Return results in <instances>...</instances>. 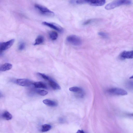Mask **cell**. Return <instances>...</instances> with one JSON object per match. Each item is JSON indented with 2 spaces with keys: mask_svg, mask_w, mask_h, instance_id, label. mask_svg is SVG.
<instances>
[{
  "mask_svg": "<svg viewBox=\"0 0 133 133\" xmlns=\"http://www.w3.org/2000/svg\"><path fill=\"white\" fill-rule=\"evenodd\" d=\"M132 2L131 1L128 0L115 1L108 4L105 8L107 10H111L120 5L130 4Z\"/></svg>",
  "mask_w": 133,
  "mask_h": 133,
  "instance_id": "obj_1",
  "label": "cell"
},
{
  "mask_svg": "<svg viewBox=\"0 0 133 133\" xmlns=\"http://www.w3.org/2000/svg\"><path fill=\"white\" fill-rule=\"evenodd\" d=\"M35 7L42 14L50 17L54 16V13L46 7L38 4H35Z\"/></svg>",
  "mask_w": 133,
  "mask_h": 133,
  "instance_id": "obj_2",
  "label": "cell"
},
{
  "mask_svg": "<svg viewBox=\"0 0 133 133\" xmlns=\"http://www.w3.org/2000/svg\"><path fill=\"white\" fill-rule=\"evenodd\" d=\"M109 94L115 95L124 96L127 95V92L124 90L118 88H114L109 89L107 91Z\"/></svg>",
  "mask_w": 133,
  "mask_h": 133,
  "instance_id": "obj_3",
  "label": "cell"
},
{
  "mask_svg": "<svg viewBox=\"0 0 133 133\" xmlns=\"http://www.w3.org/2000/svg\"><path fill=\"white\" fill-rule=\"evenodd\" d=\"M66 40L68 43L75 46H79L82 43L81 38L75 35H70L68 36Z\"/></svg>",
  "mask_w": 133,
  "mask_h": 133,
  "instance_id": "obj_4",
  "label": "cell"
},
{
  "mask_svg": "<svg viewBox=\"0 0 133 133\" xmlns=\"http://www.w3.org/2000/svg\"><path fill=\"white\" fill-rule=\"evenodd\" d=\"M14 41V39H12L7 42L1 43L0 52H2L9 49L13 45Z\"/></svg>",
  "mask_w": 133,
  "mask_h": 133,
  "instance_id": "obj_5",
  "label": "cell"
},
{
  "mask_svg": "<svg viewBox=\"0 0 133 133\" xmlns=\"http://www.w3.org/2000/svg\"><path fill=\"white\" fill-rule=\"evenodd\" d=\"M42 23L43 25L48 26L59 32H61L63 31V28L60 25L56 23L44 22Z\"/></svg>",
  "mask_w": 133,
  "mask_h": 133,
  "instance_id": "obj_6",
  "label": "cell"
},
{
  "mask_svg": "<svg viewBox=\"0 0 133 133\" xmlns=\"http://www.w3.org/2000/svg\"><path fill=\"white\" fill-rule=\"evenodd\" d=\"M16 82L19 85L25 87L30 86L34 83L30 80L26 78L17 79L16 80Z\"/></svg>",
  "mask_w": 133,
  "mask_h": 133,
  "instance_id": "obj_7",
  "label": "cell"
},
{
  "mask_svg": "<svg viewBox=\"0 0 133 133\" xmlns=\"http://www.w3.org/2000/svg\"><path fill=\"white\" fill-rule=\"evenodd\" d=\"M120 57L122 59L133 58V50L123 51L120 54Z\"/></svg>",
  "mask_w": 133,
  "mask_h": 133,
  "instance_id": "obj_8",
  "label": "cell"
},
{
  "mask_svg": "<svg viewBox=\"0 0 133 133\" xmlns=\"http://www.w3.org/2000/svg\"><path fill=\"white\" fill-rule=\"evenodd\" d=\"M105 2V0H88L87 4L92 6H102L104 5Z\"/></svg>",
  "mask_w": 133,
  "mask_h": 133,
  "instance_id": "obj_9",
  "label": "cell"
},
{
  "mask_svg": "<svg viewBox=\"0 0 133 133\" xmlns=\"http://www.w3.org/2000/svg\"><path fill=\"white\" fill-rule=\"evenodd\" d=\"M48 81L50 86L53 89L55 90L61 89V87L59 84L52 79L50 78Z\"/></svg>",
  "mask_w": 133,
  "mask_h": 133,
  "instance_id": "obj_10",
  "label": "cell"
},
{
  "mask_svg": "<svg viewBox=\"0 0 133 133\" xmlns=\"http://www.w3.org/2000/svg\"><path fill=\"white\" fill-rule=\"evenodd\" d=\"M12 65L9 63H5L2 65L0 67L1 71H4L9 70L11 69Z\"/></svg>",
  "mask_w": 133,
  "mask_h": 133,
  "instance_id": "obj_11",
  "label": "cell"
},
{
  "mask_svg": "<svg viewBox=\"0 0 133 133\" xmlns=\"http://www.w3.org/2000/svg\"><path fill=\"white\" fill-rule=\"evenodd\" d=\"M43 102L45 104L49 106L55 107L57 105V104L56 102L48 99L43 100Z\"/></svg>",
  "mask_w": 133,
  "mask_h": 133,
  "instance_id": "obj_12",
  "label": "cell"
},
{
  "mask_svg": "<svg viewBox=\"0 0 133 133\" xmlns=\"http://www.w3.org/2000/svg\"><path fill=\"white\" fill-rule=\"evenodd\" d=\"M36 88L46 89L47 88L46 85L42 82H37L34 83L33 84Z\"/></svg>",
  "mask_w": 133,
  "mask_h": 133,
  "instance_id": "obj_13",
  "label": "cell"
},
{
  "mask_svg": "<svg viewBox=\"0 0 133 133\" xmlns=\"http://www.w3.org/2000/svg\"><path fill=\"white\" fill-rule=\"evenodd\" d=\"M69 90L71 91L80 94L82 96L83 95L82 94V93L83 92L82 89L80 87H72L70 88Z\"/></svg>",
  "mask_w": 133,
  "mask_h": 133,
  "instance_id": "obj_14",
  "label": "cell"
},
{
  "mask_svg": "<svg viewBox=\"0 0 133 133\" xmlns=\"http://www.w3.org/2000/svg\"><path fill=\"white\" fill-rule=\"evenodd\" d=\"M44 41V37L42 35L38 36L36 38L34 45H38L42 43Z\"/></svg>",
  "mask_w": 133,
  "mask_h": 133,
  "instance_id": "obj_15",
  "label": "cell"
},
{
  "mask_svg": "<svg viewBox=\"0 0 133 133\" xmlns=\"http://www.w3.org/2000/svg\"><path fill=\"white\" fill-rule=\"evenodd\" d=\"M2 116L4 119L7 120L11 119L12 117L11 114L7 111L4 112L2 114Z\"/></svg>",
  "mask_w": 133,
  "mask_h": 133,
  "instance_id": "obj_16",
  "label": "cell"
},
{
  "mask_svg": "<svg viewBox=\"0 0 133 133\" xmlns=\"http://www.w3.org/2000/svg\"><path fill=\"white\" fill-rule=\"evenodd\" d=\"M51 128V126L50 125L48 124H44L42 126L41 131L42 132H47L50 130Z\"/></svg>",
  "mask_w": 133,
  "mask_h": 133,
  "instance_id": "obj_17",
  "label": "cell"
},
{
  "mask_svg": "<svg viewBox=\"0 0 133 133\" xmlns=\"http://www.w3.org/2000/svg\"><path fill=\"white\" fill-rule=\"evenodd\" d=\"M49 36L51 40H55L58 37V34L56 32L51 31L49 33Z\"/></svg>",
  "mask_w": 133,
  "mask_h": 133,
  "instance_id": "obj_18",
  "label": "cell"
},
{
  "mask_svg": "<svg viewBox=\"0 0 133 133\" xmlns=\"http://www.w3.org/2000/svg\"><path fill=\"white\" fill-rule=\"evenodd\" d=\"M37 92L38 94L42 96H45L48 93L47 91L43 90H37Z\"/></svg>",
  "mask_w": 133,
  "mask_h": 133,
  "instance_id": "obj_19",
  "label": "cell"
},
{
  "mask_svg": "<svg viewBox=\"0 0 133 133\" xmlns=\"http://www.w3.org/2000/svg\"><path fill=\"white\" fill-rule=\"evenodd\" d=\"M38 74L39 76H40L43 78L45 80L49 81L50 78L48 76L44 74L38 73Z\"/></svg>",
  "mask_w": 133,
  "mask_h": 133,
  "instance_id": "obj_20",
  "label": "cell"
},
{
  "mask_svg": "<svg viewBox=\"0 0 133 133\" xmlns=\"http://www.w3.org/2000/svg\"><path fill=\"white\" fill-rule=\"evenodd\" d=\"M25 44L23 42H21L19 44L18 49L19 50H22L24 49L25 47Z\"/></svg>",
  "mask_w": 133,
  "mask_h": 133,
  "instance_id": "obj_21",
  "label": "cell"
},
{
  "mask_svg": "<svg viewBox=\"0 0 133 133\" xmlns=\"http://www.w3.org/2000/svg\"><path fill=\"white\" fill-rule=\"evenodd\" d=\"M98 35L101 37L105 38H108V35L106 33L101 32L98 33Z\"/></svg>",
  "mask_w": 133,
  "mask_h": 133,
  "instance_id": "obj_22",
  "label": "cell"
},
{
  "mask_svg": "<svg viewBox=\"0 0 133 133\" xmlns=\"http://www.w3.org/2000/svg\"><path fill=\"white\" fill-rule=\"evenodd\" d=\"M75 3L76 4H87L88 0H77L76 1Z\"/></svg>",
  "mask_w": 133,
  "mask_h": 133,
  "instance_id": "obj_23",
  "label": "cell"
},
{
  "mask_svg": "<svg viewBox=\"0 0 133 133\" xmlns=\"http://www.w3.org/2000/svg\"><path fill=\"white\" fill-rule=\"evenodd\" d=\"M94 21V19H89L85 22L83 23L84 25H88Z\"/></svg>",
  "mask_w": 133,
  "mask_h": 133,
  "instance_id": "obj_24",
  "label": "cell"
},
{
  "mask_svg": "<svg viewBox=\"0 0 133 133\" xmlns=\"http://www.w3.org/2000/svg\"><path fill=\"white\" fill-rule=\"evenodd\" d=\"M76 133H85L83 130H78Z\"/></svg>",
  "mask_w": 133,
  "mask_h": 133,
  "instance_id": "obj_25",
  "label": "cell"
},
{
  "mask_svg": "<svg viewBox=\"0 0 133 133\" xmlns=\"http://www.w3.org/2000/svg\"><path fill=\"white\" fill-rule=\"evenodd\" d=\"M129 115L133 117V113L131 114H129Z\"/></svg>",
  "mask_w": 133,
  "mask_h": 133,
  "instance_id": "obj_26",
  "label": "cell"
},
{
  "mask_svg": "<svg viewBox=\"0 0 133 133\" xmlns=\"http://www.w3.org/2000/svg\"><path fill=\"white\" fill-rule=\"evenodd\" d=\"M130 79H133V75L131 76L130 78Z\"/></svg>",
  "mask_w": 133,
  "mask_h": 133,
  "instance_id": "obj_27",
  "label": "cell"
}]
</instances>
